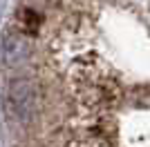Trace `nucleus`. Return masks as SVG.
Returning <instances> with one entry per match:
<instances>
[{"label":"nucleus","instance_id":"nucleus-1","mask_svg":"<svg viewBox=\"0 0 150 147\" xmlns=\"http://www.w3.org/2000/svg\"><path fill=\"white\" fill-rule=\"evenodd\" d=\"M7 105L13 118L20 123H29V118L38 109V92L36 85L27 78H18L7 87Z\"/></svg>","mask_w":150,"mask_h":147},{"label":"nucleus","instance_id":"nucleus-2","mask_svg":"<svg viewBox=\"0 0 150 147\" xmlns=\"http://www.w3.org/2000/svg\"><path fill=\"white\" fill-rule=\"evenodd\" d=\"M29 56V43L18 31H5L2 36V58L7 65H20Z\"/></svg>","mask_w":150,"mask_h":147},{"label":"nucleus","instance_id":"nucleus-3","mask_svg":"<svg viewBox=\"0 0 150 147\" xmlns=\"http://www.w3.org/2000/svg\"><path fill=\"white\" fill-rule=\"evenodd\" d=\"M23 20H25V24H27V29L31 27V31H36V27H38V16L31 9H27L25 13H23Z\"/></svg>","mask_w":150,"mask_h":147}]
</instances>
